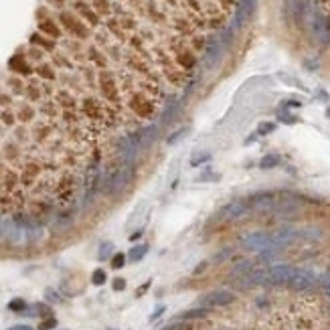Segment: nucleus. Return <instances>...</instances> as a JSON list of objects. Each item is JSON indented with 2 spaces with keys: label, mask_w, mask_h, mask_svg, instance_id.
I'll return each mask as SVG.
<instances>
[{
  "label": "nucleus",
  "mask_w": 330,
  "mask_h": 330,
  "mask_svg": "<svg viewBox=\"0 0 330 330\" xmlns=\"http://www.w3.org/2000/svg\"><path fill=\"white\" fill-rule=\"evenodd\" d=\"M162 312H164V306H158V310H156V312H154V314L150 316V322H154V320H156V318H158V316L162 314Z\"/></svg>",
  "instance_id": "obj_16"
},
{
  "label": "nucleus",
  "mask_w": 330,
  "mask_h": 330,
  "mask_svg": "<svg viewBox=\"0 0 330 330\" xmlns=\"http://www.w3.org/2000/svg\"><path fill=\"white\" fill-rule=\"evenodd\" d=\"M140 237H142V229H140V231H134V233L130 235V241H138Z\"/></svg>",
  "instance_id": "obj_17"
},
{
  "label": "nucleus",
  "mask_w": 330,
  "mask_h": 330,
  "mask_svg": "<svg viewBox=\"0 0 330 330\" xmlns=\"http://www.w3.org/2000/svg\"><path fill=\"white\" fill-rule=\"evenodd\" d=\"M126 261H128V255H126V253H122V251H120V253H113V255H111V268H113V270H122V268L126 266Z\"/></svg>",
  "instance_id": "obj_6"
},
{
  "label": "nucleus",
  "mask_w": 330,
  "mask_h": 330,
  "mask_svg": "<svg viewBox=\"0 0 330 330\" xmlns=\"http://www.w3.org/2000/svg\"><path fill=\"white\" fill-rule=\"evenodd\" d=\"M111 251H113V243L106 241V243H102V245H100V255H97V257H100V259L104 261V259H108V257L111 255Z\"/></svg>",
  "instance_id": "obj_7"
},
{
  "label": "nucleus",
  "mask_w": 330,
  "mask_h": 330,
  "mask_svg": "<svg viewBox=\"0 0 330 330\" xmlns=\"http://www.w3.org/2000/svg\"><path fill=\"white\" fill-rule=\"evenodd\" d=\"M27 302L23 300V298H12L10 302H8V310L10 312H16V314H23V312H27Z\"/></svg>",
  "instance_id": "obj_4"
},
{
  "label": "nucleus",
  "mask_w": 330,
  "mask_h": 330,
  "mask_svg": "<svg viewBox=\"0 0 330 330\" xmlns=\"http://www.w3.org/2000/svg\"><path fill=\"white\" fill-rule=\"evenodd\" d=\"M111 288H113V292H122V290H126V279H124V277H115L113 282H111Z\"/></svg>",
  "instance_id": "obj_10"
},
{
  "label": "nucleus",
  "mask_w": 330,
  "mask_h": 330,
  "mask_svg": "<svg viewBox=\"0 0 330 330\" xmlns=\"http://www.w3.org/2000/svg\"><path fill=\"white\" fill-rule=\"evenodd\" d=\"M209 314V308H205V306H201V308H192V310H187V312H183L178 318L180 320H199V318H205Z\"/></svg>",
  "instance_id": "obj_2"
},
{
  "label": "nucleus",
  "mask_w": 330,
  "mask_h": 330,
  "mask_svg": "<svg viewBox=\"0 0 330 330\" xmlns=\"http://www.w3.org/2000/svg\"><path fill=\"white\" fill-rule=\"evenodd\" d=\"M277 158H263L261 160V168H268V166H275Z\"/></svg>",
  "instance_id": "obj_11"
},
{
  "label": "nucleus",
  "mask_w": 330,
  "mask_h": 330,
  "mask_svg": "<svg viewBox=\"0 0 330 330\" xmlns=\"http://www.w3.org/2000/svg\"><path fill=\"white\" fill-rule=\"evenodd\" d=\"M57 326V318L55 316H49V318H43L39 322V330H55Z\"/></svg>",
  "instance_id": "obj_8"
},
{
  "label": "nucleus",
  "mask_w": 330,
  "mask_h": 330,
  "mask_svg": "<svg viewBox=\"0 0 330 330\" xmlns=\"http://www.w3.org/2000/svg\"><path fill=\"white\" fill-rule=\"evenodd\" d=\"M8 330H35V328H30V326H27V324H16V326H10Z\"/></svg>",
  "instance_id": "obj_15"
},
{
  "label": "nucleus",
  "mask_w": 330,
  "mask_h": 330,
  "mask_svg": "<svg viewBox=\"0 0 330 330\" xmlns=\"http://www.w3.org/2000/svg\"><path fill=\"white\" fill-rule=\"evenodd\" d=\"M233 302H235V294L229 290H213L201 298V306H205L209 310L211 308H225Z\"/></svg>",
  "instance_id": "obj_1"
},
{
  "label": "nucleus",
  "mask_w": 330,
  "mask_h": 330,
  "mask_svg": "<svg viewBox=\"0 0 330 330\" xmlns=\"http://www.w3.org/2000/svg\"><path fill=\"white\" fill-rule=\"evenodd\" d=\"M146 253H148V245H146V243H142V245H134V247H132V249L128 251V261L136 263V261L144 259Z\"/></svg>",
  "instance_id": "obj_3"
},
{
  "label": "nucleus",
  "mask_w": 330,
  "mask_h": 330,
  "mask_svg": "<svg viewBox=\"0 0 330 330\" xmlns=\"http://www.w3.org/2000/svg\"><path fill=\"white\" fill-rule=\"evenodd\" d=\"M106 282H108V274H106V270H102V268L93 270V274H91V284H93V286H104Z\"/></svg>",
  "instance_id": "obj_5"
},
{
  "label": "nucleus",
  "mask_w": 330,
  "mask_h": 330,
  "mask_svg": "<svg viewBox=\"0 0 330 330\" xmlns=\"http://www.w3.org/2000/svg\"><path fill=\"white\" fill-rule=\"evenodd\" d=\"M148 288H150V282H146L142 288H138V292H136V296H138V298H140V296H144V294H146V290H148Z\"/></svg>",
  "instance_id": "obj_14"
},
{
  "label": "nucleus",
  "mask_w": 330,
  "mask_h": 330,
  "mask_svg": "<svg viewBox=\"0 0 330 330\" xmlns=\"http://www.w3.org/2000/svg\"><path fill=\"white\" fill-rule=\"evenodd\" d=\"M162 330H192V324H189V322H174V324H168L166 328H162Z\"/></svg>",
  "instance_id": "obj_9"
},
{
  "label": "nucleus",
  "mask_w": 330,
  "mask_h": 330,
  "mask_svg": "<svg viewBox=\"0 0 330 330\" xmlns=\"http://www.w3.org/2000/svg\"><path fill=\"white\" fill-rule=\"evenodd\" d=\"M320 4L324 8V14H326V19L330 21V0H320Z\"/></svg>",
  "instance_id": "obj_12"
},
{
  "label": "nucleus",
  "mask_w": 330,
  "mask_h": 330,
  "mask_svg": "<svg viewBox=\"0 0 330 330\" xmlns=\"http://www.w3.org/2000/svg\"><path fill=\"white\" fill-rule=\"evenodd\" d=\"M205 270H207V263L203 261V263H199V266H196V270H194L192 274H194V275H199V274H203Z\"/></svg>",
  "instance_id": "obj_13"
}]
</instances>
